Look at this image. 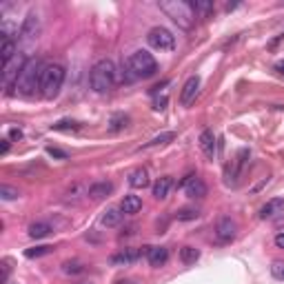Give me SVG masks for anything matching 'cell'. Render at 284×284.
I'll return each mask as SVG.
<instances>
[{"instance_id":"cell-1","label":"cell","mask_w":284,"mask_h":284,"mask_svg":"<svg viewBox=\"0 0 284 284\" xmlns=\"http://www.w3.org/2000/svg\"><path fill=\"white\" fill-rule=\"evenodd\" d=\"M44 67H47V64H44L42 60L29 58V60L24 62L18 80H16V93H20V96H24V98L36 96V91H40V80H42Z\"/></svg>"},{"instance_id":"cell-2","label":"cell","mask_w":284,"mask_h":284,"mask_svg":"<svg viewBox=\"0 0 284 284\" xmlns=\"http://www.w3.org/2000/svg\"><path fill=\"white\" fill-rule=\"evenodd\" d=\"M158 7L180 29H191L196 22V11H193L191 0H160Z\"/></svg>"},{"instance_id":"cell-3","label":"cell","mask_w":284,"mask_h":284,"mask_svg":"<svg viewBox=\"0 0 284 284\" xmlns=\"http://www.w3.org/2000/svg\"><path fill=\"white\" fill-rule=\"evenodd\" d=\"M118 80V69L111 60H98L89 71V84L96 93H107Z\"/></svg>"},{"instance_id":"cell-4","label":"cell","mask_w":284,"mask_h":284,"mask_svg":"<svg viewBox=\"0 0 284 284\" xmlns=\"http://www.w3.org/2000/svg\"><path fill=\"white\" fill-rule=\"evenodd\" d=\"M64 82V67L62 64H47L42 71V80H40V96L44 100H53L58 98Z\"/></svg>"},{"instance_id":"cell-5","label":"cell","mask_w":284,"mask_h":284,"mask_svg":"<svg viewBox=\"0 0 284 284\" xmlns=\"http://www.w3.org/2000/svg\"><path fill=\"white\" fill-rule=\"evenodd\" d=\"M129 69H131V73L136 78H142V80H147V78L156 76L158 71V62L156 58L151 56L149 51H144V49H138V51H133L131 56H129Z\"/></svg>"},{"instance_id":"cell-6","label":"cell","mask_w":284,"mask_h":284,"mask_svg":"<svg viewBox=\"0 0 284 284\" xmlns=\"http://www.w3.org/2000/svg\"><path fill=\"white\" fill-rule=\"evenodd\" d=\"M147 42L151 44L153 49H160V51H171L176 47V36H173L169 29L164 27H153L151 31L147 33Z\"/></svg>"},{"instance_id":"cell-7","label":"cell","mask_w":284,"mask_h":284,"mask_svg":"<svg viewBox=\"0 0 284 284\" xmlns=\"http://www.w3.org/2000/svg\"><path fill=\"white\" fill-rule=\"evenodd\" d=\"M38 33H40V18H38V13H27V18L22 20L20 24V40L22 42H31L38 38Z\"/></svg>"},{"instance_id":"cell-8","label":"cell","mask_w":284,"mask_h":284,"mask_svg":"<svg viewBox=\"0 0 284 284\" xmlns=\"http://www.w3.org/2000/svg\"><path fill=\"white\" fill-rule=\"evenodd\" d=\"M182 189L187 191L189 198H204L207 196V184H204L198 176H193V173H189V176L182 180Z\"/></svg>"},{"instance_id":"cell-9","label":"cell","mask_w":284,"mask_h":284,"mask_svg":"<svg viewBox=\"0 0 284 284\" xmlns=\"http://www.w3.org/2000/svg\"><path fill=\"white\" fill-rule=\"evenodd\" d=\"M198 91H200V78L191 76L187 82L182 84V91H180V104H182V107H189V104L196 100Z\"/></svg>"},{"instance_id":"cell-10","label":"cell","mask_w":284,"mask_h":284,"mask_svg":"<svg viewBox=\"0 0 284 284\" xmlns=\"http://www.w3.org/2000/svg\"><path fill=\"white\" fill-rule=\"evenodd\" d=\"M236 231H238V224L233 222L231 218H227V216H222L220 220H218V224H216V236H218V240H220V242L233 240V238H236Z\"/></svg>"},{"instance_id":"cell-11","label":"cell","mask_w":284,"mask_h":284,"mask_svg":"<svg viewBox=\"0 0 284 284\" xmlns=\"http://www.w3.org/2000/svg\"><path fill=\"white\" fill-rule=\"evenodd\" d=\"M140 256H142V249H124V251L111 256V264L113 267H127V264L136 262Z\"/></svg>"},{"instance_id":"cell-12","label":"cell","mask_w":284,"mask_h":284,"mask_svg":"<svg viewBox=\"0 0 284 284\" xmlns=\"http://www.w3.org/2000/svg\"><path fill=\"white\" fill-rule=\"evenodd\" d=\"M113 193V184L107 182V180H100V182H93L91 187L87 189V196L91 198V200H104V198H109Z\"/></svg>"},{"instance_id":"cell-13","label":"cell","mask_w":284,"mask_h":284,"mask_svg":"<svg viewBox=\"0 0 284 284\" xmlns=\"http://www.w3.org/2000/svg\"><path fill=\"white\" fill-rule=\"evenodd\" d=\"M171 189H173V178L171 176L158 178V180L153 182V198H156V200H167Z\"/></svg>"},{"instance_id":"cell-14","label":"cell","mask_w":284,"mask_h":284,"mask_svg":"<svg viewBox=\"0 0 284 284\" xmlns=\"http://www.w3.org/2000/svg\"><path fill=\"white\" fill-rule=\"evenodd\" d=\"M216 133L211 131V129H204L200 133V149L204 151V156L209 158V160H213V156H216Z\"/></svg>"},{"instance_id":"cell-15","label":"cell","mask_w":284,"mask_h":284,"mask_svg":"<svg viewBox=\"0 0 284 284\" xmlns=\"http://www.w3.org/2000/svg\"><path fill=\"white\" fill-rule=\"evenodd\" d=\"M147 260L151 267H156V269H160L167 264L169 260V251L164 247H149L147 249Z\"/></svg>"},{"instance_id":"cell-16","label":"cell","mask_w":284,"mask_h":284,"mask_svg":"<svg viewBox=\"0 0 284 284\" xmlns=\"http://www.w3.org/2000/svg\"><path fill=\"white\" fill-rule=\"evenodd\" d=\"M280 213H284V200H282V198H273V200H269L260 209V218H262V220L276 218V216H280Z\"/></svg>"},{"instance_id":"cell-17","label":"cell","mask_w":284,"mask_h":284,"mask_svg":"<svg viewBox=\"0 0 284 284\" xmlns=\"http://www.w3.org/2000/svg\"><path fill=\"white\" fill-rule=\"evenodd\" d=\"M142 209V200L140 196H133V193H129V196L122 198L120 202V211L124 213V216H133V213H138Z\"/></svg>"},{"instance_id":"cell-18","label":"cell","mask_w":284,"mask_h":284,"mask_svg":"<svg viewBox=\"0 0 284 284\" xmlns=\"http://www.w3.org/2000/svg\"><path fill=\"white\" fill-rule=\"evenodd\" d=\"M122 218H124V213L120 211V209H107V211L102 213L100 222H102V227H107V229H113V227H120Z\"/></svg>"},{"instance_id":"cell-19","label":"cell","mask_w":284,"mask_h":284,"mask_svg":"<svg viewBox=\"0 0 284 284\" xmlns=\"http://www.w3.org/2000/svg\"><path fill=\"white\" fill-rule=\"evenodd\" d=\"M129 184H131L133 189H144V187H149V173H147V169H136V171H131L129 173Z\"/></svg>"},{"instance_id":"cell-20","label":"cell","mask_w":284,"mask_h":284,"mask_svg":"<svg viewBox=\"0 0 284 284\" xmlns=\"http://www.w3.org/2000/svg\"><path fill=\"white\" fill-rule=\"evenodd\" d=\"M16 56H18L16 40H2V47H0V58H2V64H9Z\"/></svg>"},{"instance_id":"cell-21","label":"cell","mask_w":284,"mask_h":284,"mask_svg":"<svg viewBox=\"0 0 284 284\" xmlns=\"http://www.w3.org/2000/svg\"><path fill=\"white\" fill-rule=\"evenodd\" d=\"M49 233H51V224H47V222L29 224V238H33V240H42V238H47Z\"/></svg>"},{"instance_id":"cell-22","label":"cell","mask_w":284,"mask_h":284,"mask_svg":"<svg viewBox=\"0 0 284 284\" xmlns=\"http://www.w3.org/2000/svg\"><path fill=\"white\" fill-rule=\"evenodd\" d=\"M191 4H193V11H196V18H209L213 13V9H216L211 0H196V2L191 0Z\"/></svg>"},{"instance_id":"cell-23","label":"cell","mask_w":284,"mask_h":284,"mask_svg":"<svg viewBox=\"0 0 284 284\" xmlns=\"http://www.w3.org/2000/svg\"><path fill=\"white\" fill-rule=\"evenodd\" d=\"M171 140H176V133H173V131H164V133H160V136L153 138V140H149L147 144H142V149L162 147V144H167V142H171Z\"/></svg>"},{"instance_id":"cell-24","label":"cell","mask_w":284,"mask_h":284,"mask_svg":"<svg viewBox=\"0 0 284 284\" xmlns=\"http://www.w3.org/2000/svg\"><path fill=\"white\" fill-rule=\"evenodd\" d=\"M198 258H200V251H198L196 247H182L180 249V260L184 264H193Z\"/></svg>"},{"instance_id":"cell-25","label":"cell","mask_w":284,"mask_h":284,"mask_svg":"<svg viewBox=\"0 0 284 284\" xmlns=\"http://www.w3.org/2000/svg\"><path fill=\"white\" fill-rule=\"evenodd\" d=\"M51 251H53V247H49V244H42V247L27 249V251H24V256H27V258H42V256H49Z\"/></svg>"},{"instance_id":"cell-26","label":"cell","mask_w":284,"mask_h":284,"mask_svg":"<svg viewBox=\"0 0 284 284\" xmlns=\"http://www.w3.org/2000/svg\"><path fill=\"white\" fill-rule=\"evenodd\" d=\"M62 271L67 273V276H80V273H84V264L82 262H64L62 264Z\"/></svg>"},{"instance_id":"cell-27","label":"cell","mask_w":284,"mask_h":284,"mask_svg":"<svg viewBox=\"0 0 284 284\" xmlns=\"http://www.w3.org/2000/svg\"><path fill=\"white\" fill-rule=\"evenodd\" d=\"M0 198H2V200H18V198H20V191L9 187V184H0Z\"/></svg>"},{"instance_id":"cell-28","label":"cell","mask_w":284,"mask_h":284,"mask_svg":"<svg viewBox=\"0 0 284 284\" xmlns=\"http://www.w3.org/2000/svg\"><path fill=\"white\" fill-rule=\"evenodd\" d=\"M51 129H53V131H78L80 124L73 122V120H60V122L51 124Z\"/></svg>"},{"instance_id":"cell-29","label":"cell","mask_w":284,"mask_h":284,"mask_svg":"<svg viewBox=\"0 0 284 284\" xmlns=\"http://www.w3.org/2000/svg\"><path fill=\"white\" fill-rule=\"evenodd\" d=\"M176 218H178V220H180V222H189V220H196V218H198V211H196V209H180V211H178L176 213Z\"/></svg>"},{"instance_id":"cell-30","label":"cell","mask_w":284,"mask_h":284,"mask_svg":"<svg viewBox=\"0 0 284 284\" xmlns=\"http://www.w3.org/2000/svg\"><path fill=\"white\" fill-rule=\"evenodd\" d=\"M271 276L276 280H284V260H276L271 264Z\"/></svg>"},{"instance_id":"cell-31","label":"cell","mask_w":284,"mask_h":284,"mask_svg":"<svg viewBox=\"0 0 284 284\" xmlns=\"http://www.w3.org/2000/svg\"><path fill=\"white\" fill-rule=\"evenodd\" d=\"M122 127H127V116H116L111 120V131H118Z\"/></svg>"},{"instance_id":"cell-32","label":"cell","mask_w":284,"mask_h":284,"mask_svg":"<svg viewBox=\"0 0 284 284\" xmlns=\"http://www.w3.org/2000/svg\"><path fill=\"white\" fill-rule=\"evenodd\" d=\"M9 273H11V267H9V260H4L2 262V278H0V284H7Z\"/></svg>"},{"instance_id":"cell-33","label":"cell","mask_w":284,"mask_h":284,"mask_svg":"<svg viewBox=\"0 0 284 284\" xmlns=\"http://www.w3.org/2000/svg\"><path fill=\"white\" fill-rule=\"evenodd\" d=\"M47 153H49V156H53V158H60V160H64V158H67V153L60 151V149H53V147H49Z\"/></svg>"},{"instance_id":"cell-34","label":"cell","mask_w":284,"mask_h":284,"mask_svg":"<svg viewBox=\"0 0 284 284\" xmlns=\"http://www.w3.org/2000/svg\"><path fill=\"white\" fill-rule=\"evenodd\" d=\"M9 136H11V140H20L22 131H20V129H11V131H9Z\"/></svg>"},{"instance_id":"cell-35","label":"cell","mask_w":284,"mask_h":284,"mask_svg":"<svg viewBox=\"0 0 284 284\" xmlns=\"http://www.w3.org/2000/svg\"><path fill=\"white\" fill-rule=\"evenodd\" d=\"M276 247H278V249H284V231L276 236Z\"/></svg>"},{"instance_id":"cell-36","label":"cell","mask_w":284,"mask_h":284,"mask_svg":"<svg viewBox=\"0 0 284 284\" xmlns=\"http://www.w3.org/2000/svg\"><path fill=\"white\" fill-rule=\"evenodd\" d=\"M7 151H9V140H2V144H0V153L7 156Z\"/></svg>"},{"instance_id":"cell-37","label":"cell","mask_w":284,"mask_h":284,"mask_svg":"<svg viewBox=\"0 0 284 284\" xmlns=\"http://www.w3.org/2000/svg\"><path fill=\"white\" fill-rule=\"evenodd\" d=\"M164 107H167V98H162V100H156V109H158V111H162Z\"/></svg>"},{"instance_id":"cell-38","label":"cell","mask_w":284,"mask_h":284,"mask_svg":"<svg viewBox=\"0 0 284 284\" xmlns=\"http://www.w3.org/2000/svg\"><path fill=\"white\" fill-rule=\"evenodd\" d=\"M276 69H278V73H282V76H284V60L278 62V64H276Z\"/></svg>"},{"instance_id":"cell-39","label":"cell","mask_w":284,"mask_h":284,"mask_svg":"<svg viewBox=\"0 0 284 284\" xmlns=\"http://www.w3.org/2000/svg\"><path fill=\"white\" fill-rule=\"evenodd\" d=\"M80 284H89V282H80Z\"/></svg>"}]
</instances>
